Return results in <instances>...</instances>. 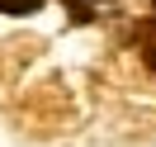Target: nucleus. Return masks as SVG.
Masks as SVG:
<instances>
[{"label":"nucleus","instance_id":"nucleus-1","mask_svg":"<svg viewBox=\"0 0 156 147\" xmlns=\"http://www.w3.org/2000/svg\"><path fill=\"white\" fill-rule=\"evenodd\" d=\"M0 10H5V14H33L38 0H0Z\"/></svg>","mask_w":156,"mask_h":147}]
</instances>
